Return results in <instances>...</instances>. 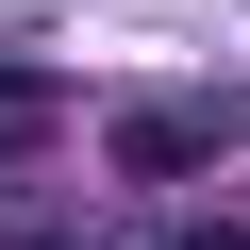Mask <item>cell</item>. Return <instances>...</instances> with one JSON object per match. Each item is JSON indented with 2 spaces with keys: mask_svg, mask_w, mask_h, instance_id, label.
<instances>
[{
  "mask_svg": "<svg viewBox=\"0 0 250 250\" xmlns=\"http://www.w3.org/2000/svg\"><path fill=\"white\" fill-rule=\"evenodd\" d=\"M233 134H250V100H233V83H217V100L184 83V100H134V117H117V167H134V184H184V167H217Z\"/></svg>",
  "mask_w": 250,
  "mask_h": 250,
  "instance_id": "6da1fadb",
  "label": "cell"
},
{
  "mask_svg": "<svg viewBox=\"0 0 250 250\" xmlns=\"http://www.w3.org/2000/svg\"><path fill=\"white\" fill-rule=\"evenodd\" d=\"M17 250H83V233H17Z\"/></svg>",
  "mask_w": 250,
  "mask_h": 250,
  "instance_id": "3957f363",
  "label": "cell"
},
{
  "mask_svg": "<svg viewBox=\"0 0 250 250\" xmlns=\"http://www.w3.org/2000/svg\"><path fill=\"white\" fill-rule=\"evenodd\" d=\"M150 250H250V217H184V233H150Z\"/></svg>",
  "mask_w": 250,
  "mask_h": 250,
  "instance_id": "7a4b0ae2",
  "label": "cell"
}]
</instances>
